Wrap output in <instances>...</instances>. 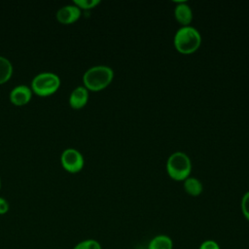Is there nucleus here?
I'll return each instance as SVG.
<instances>
[{
    "label": "nucleus",
    "instance_id": "1",
    "mask_svg": "<svg viewBox=\"0 0 249 249\" xmlns=\"http://www.w3.org/2000/svg\"><path fill=\"white\" fill-rule=\"evenodd\" d=\"M201 36L199 32L190 25L181 27L174 36V46L178 52L184 54L195 53L200 46Z\"/></svg>",
    "mask_w": 249,
    "mask_h": 249
},
{
    "label": "nucleus",
    "instance_id": "2",
    "mask_svg": "<svg viewBox=\"0 0 249 249\" xmlns=\"http://www.w3.org/2000/svg\"><path fill=\"white\" fill-rule=\"evenodd\" d=\"M113 70L105 65H97L88 69L84 76L83 82L86 89L91 90H100L106 88L113 80Z\"/></svg>",
    "mask_w": 249,
    "mask_h": 249
},
{
    "label": "nucleus",
    "instance_id": "3",
    "mask_svg": "<svg viewBox=\"0 0 249 249\" xmlns=\"http://www.w3.org/2000/svg\"><path fill=\"white\" fill-rule=\"evenodd\" d=\"M166 170L168 175L176 180H186L192 170V163L190 158L182 152H175L169 156L166 161Z\"/></svg>",
    "mask_w": 249,
    "mask_h": 249
},
{
    "label": "nucleus",
    "instance_id": "4",
    "mask_svg": "<svg viewBox=\"0 0 249 249\" xmlns=\"http://www.w3.org/2000/svg\"><path fill=\"white\" fill-rule=\"evenodd\" d=\"M59 77L53 72H42L36 75L32 82L31 88L35 93L46 96L53 93L59 87Z\"/></svg>",
    "mask_w": 249,
    "mask_h": 249
},
{
    "label": "nucleus",
    "instance_id": "5",
    "mask_svg": "<svg viewBox=\"0 0 249 249\" xmlns=\"http://www.w3.org/2000/svg\"><path fill=\"white\" fill-rule=\"evenodd\" d=\"M60 160L62 166L70 172H77L81 170L84 165V158L82 154L74 148L65 149L61 154Z\"/></svg>",
    "mask_w": 249,
    "mask_h": 249
},
{
    "label": "nucleus",
    "instance_id": "6",
    "mask_svg": "<svg viewBox=\"0 0 249 249\" xmlns=\"http://www.w3.org/2000/svg\"><path fill=\"white\" fill-rule=\"evenodd\" d=\"M81 10L76 5H66L56 12V18L62 23H71L79 18Z\"/></svg>",
    "mask_w": 249,
    "mask_h": 249
},
{
    "label": "nucleus",
    "instance_id": "7",
    "mask_svg": "<svg viewBox=\"0 0 249 249\" xmlns=\"http://www.w3.org/2000/svg\"><path fill=\"white\" fill-rule=\"evenodd\" d=\"M31 94V89L28 86L18 85L11 90L10 98L14 104L22 105L30 100Z\"/></svg>",
    "mask_w": 249,
    "mask_h": 249
},
{
    "label": "nucleus",
    "instance_id": "8",
    "mask_svg": "<svg viewBox=\"0 0 249 249\" xmlns=\"http://www.w3.org/2000/svg\"><path fill=\"white\" fill-rule=\"evenodd\" d=\"M89 98V92L86 87H77L73 89L69 97V103L73 108L79 109L86 105Z\"/></svg>",
    "mask_w": 249,
    "mask_h": 249
},
{
    "label": "nucleus",
    "instance_id": "9",
    "mask_svg": "<svg viewBox=\"0 0 249 249\" xmlns=\"http://www.w3.org/2000/svg\"><path fill=\"white\" fill-rule=\"evenodd\" d=\"M174 16L177 21L183 26H188L193 19V13L191 8L182 1L175 7Z\"/></svg>",
    "mask_w": 249,
    "mask_h": 249
},
{
    "label": "nucleus",
    "instance_id": "10",
    "mask_svg": "<svg viewBox=\"0 0 249 249\" xmlns=\"http://www.w3.org/2000/svg\"><path fill=\"white\" fill-rule=\"evenodd\" d=\"M173 241L166 234H158L154 236L149 244L148 249H172Z\"/></svg>",
    "mask_w": 249,
    "mask_h": 249
},
{
    "label": "nucleus",
    "instance_id": "11",
    "mask_svg": "<svg viewBox=\"0 0 249 249\" xmlns=\"http://www.w3.org/2000/svg\"><path fill=\"white\" fill-rule=\"evenodd\" d=\"M184 189L190 196H197L202 192V184L196 178L188 177L184 182Z\"/></svg>",
    "mask_w": 249,
    "mask_h": 249
},
{
    "label": "nucleus",
    "instance_id": "12",
    "mask_svg": "<svg viewBox=\"0 0 249 249\" xmlns=\"http://www.w3.org/2000/svg\"><path fill=\"white\" fill-rule=\"evenodd\" d=\"M13 66L8 58L0 55V84L8 81L12 75Z\"/></svg>",
    "mask_w": 249,
    "mask_h": 249
},
{
    "label": "nucleus",
    "instance_id": "13",
    "mask_svg": "<svg viewBox=\"0 0 249 249\" xmlns=\"http://www.w3.org/2000/svg\"><path fill=\"white\" fill-rule=\"evenodd\" d=\"M73 249H102L101 244L92 238H88L78 242Z\"/></svg>",
    "mask_w": 249,
    "mask_h": 249
},
{
    "label": "nucleus",
    "instance_id": "14",
    "mask_svg": "<svg viewBox=\"0 0 249 249\" xmlns=\"http://www.w3.org/2000/svg\"><path fill=\"white\" fill-rule=\"evenodd\" d=\"M241 211L245 219L249 222V192L245 193L241 199Z\"/></svg>",
    "mask_w": 249,
    "mask_h": 249
},
{
    "label": "nucleus",
    "instance_id": "15",
    "mask_svg": "<svg viewBox=\"0 0 249 249\" xmlns=\"http://www.w3.org/2000/svg\"><path fill=\"white\" fill-rule=\"evenodd\" d=\"M99 0H75L74 3L77 7L82 9H91L99 4Z\"/></svg>",
    "mask_w": 249,
    "mask_h": 249
},
{
    "label": "nucleus",
    "instance_id": "16",
    "mask_svg": "<svg viewBox=\"0 0 249 249\" xmlns=\"http://www.w3.org/2000/svg\"><path fill=\"white\" fill-rule=\"evenodd\" d=\"M198 249H221L220 245L213 239H206L200 245Z\"/></svg>",
    "mask_w": 249,
    "mask_h": 249
},
{
    "label": "nucleus",
    "instance_id": "17",
    "mask_svg": "<svg viewBox=\"0 0 249 249\" xmlns=\"http://www.w3.org/2000/svg\"><path fill=\"white\" fill-rule=\"evenodd\" d=\"M9 210V203L8 201L0 196V215L7 213Z\"/></svg>",
    "mask_w": 249,
    "mask_h": 249
},
{
    "label": "nucleus",
    "instance_id": "18",
    "mask_svg": "<svg viewBox=\"0 0 249 249\" xmlns=\"http://www.w3.org/2000/svg\"><path fill=\"white\" fill-rule=\"evenodd\" d=\"M0 187H1V179H0Z\"/></svg>",
    "mask_w": 249,
    "mask_h": 249
}]
</instances>
